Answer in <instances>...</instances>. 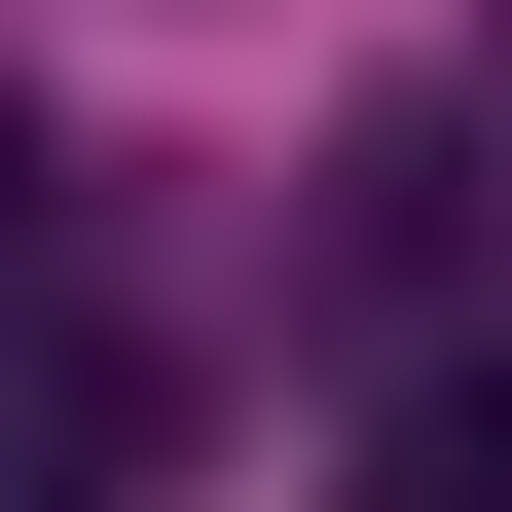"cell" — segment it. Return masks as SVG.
Here are the masks:
<instances>
[{
    "label": "cell",
    "mask_w": 512,
    "mask_h": 512,
    "mask_svg": "<svg viewBox=\"0 0 512 512\" xmlns=\"http://www.w3.org/2000/svg\"><path fill=\"white\" fill-rule=\"evenodd\" d=\"M366 512H512V366H439V403L366 439Z\"/></svg>",
    "instance_id": "cell-1"
}]
</instances>
